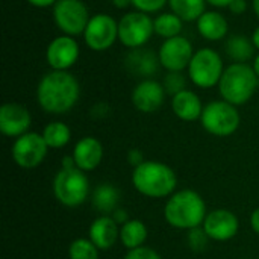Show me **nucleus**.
<instances>
[{
    "instance_id": "15",
    "label": "nucleus",
    "mask_w": 259,
    "mask_h": 259,
    "mask_svg": "<svg viewBox=\"0 0 259 259\" xmlns=\"http://www.w3.org/2000/svg\"><path fill=\"white\" fill-rule=\"evenodd\" d=\"M30 123H32V117L26 106L15 103V102L2 105V108H0V131L5 137L18 138V137L27 134Z\"/></svg>"
},
{
    "instance_id": "31",
    "label": "nucleus",
    "mask_w": 259,
    "mask_h": 259,
    "mask_svg": "<svg viewBox=\"0 0 259 259\" xmlns=\"http://www.w3.org/2000/svg\"><path fill=\"white\" fill-rule=\"evenodd\" d=\"M208 235L205 234L203 229L200 228H196V229H191L190 231V235H188V243H190V247L196 252H200L206 247V243H208Z\"/></svg>"
},
{
    "instance_id": "12",
    "label": "nucleus",
    "mask_w": 259,
    "mask_h": 259,
    "mask_svg": "<svg viewBox=\"0 0 259 259\" xmlns=\"http://www.w3.org/2000/svg\"><path fill=\"white\" fill-rule=\"evenodd\" d=\"M193 56H194L193 44L188 38L182 35L164 39L158 52L159 64L167 71H182L188 68Z\"/></svg>"
},
{
    "instance_id": "21",
    "label": "nucleus",
    "mask_w": 259,
    "mask_h": 259,
    "mask_svg": "<svg viewBox=\"0 0 259 259\" xmlns=\"http://www.w3.org/2000/svg\"><path fill=\"white\" fill-rule=\"evenodd\" d=\"M255 49L256 47H255L252 38H247V36L240 35V33L228 38L226 46H225L226 55L234 62H241V64H247L250 59H253Z\"/></svg>"
},
{
    "instance_id": "42",
    "label": "nucleus",
    "mask_w": 259,
    "mask_h": 259,
    "mask_svg": "<svg viewBox=\"0 0 259 259\" xmlns=\"http://www.w3.org/2000/svg\"><path fill=\"white\" fill-rule=\"evenodd\" d=\"M252 8H253V12L256 14V17L259 18V0H253L252 2Z\"/></svg>"
},
{
    "instance_id": "41",
    "label": "nucleus",
    "mask_w": 259,
    "mask_h": 259,
    "mask_svg": "<svg viewBox=\"0 0 259 259\" xmlns=\"http://www.w3.org/2000/svg\"><path fill=\"white\" fill-rule=\"evenodd\" d=\"M252 67H253V70H255L256 76L259 77V53L255 56V58H253V65H252Z\"/></svg>"
},
{
    "instance_id": "20",
    "label": "nucleus",
    "mask_w": 259,
    "mask_h": 259,
    "mask_svg": "<svg viewBox=\"0 0 259 259\" xmlns=\"http://www.w3.org/2000/svg\"><path fill=\"white\" fill-rule=\"evenodd\" d=\"M197 32L206 41H220L226 38L229 32V24L226 17L219 11H205L196 21Z\"/></svg>"
},
{
    "instance_id": "19",
    "label": "nucleus",
    "mask_w": 259,
    "mask_h": 259,
    "mask_svg": "<svg viewBox=\"0 0 259 259\" xmlns=\"http://www.w3.org/2000/svg\"><path fill=\"white\" fill-rule=\"evenodd\" d=\"M203 108L205 106L202 105L200 97L191 90H184V91L175 94L171 99V109H173L175 115L182 121L200 120Z\"/></svg>"
},
{
    "instance_id": "36",
    "label": "nucleus",
    "mask_w": 259,
    "mask_h": 259,
    "mask_svg": "<svg viewBox=\"0 0 259 259\" xmlns=\"http://www.w3.org/2000/svg\"><path fill=\"white\" fill-rule=\"evenodd\" d=\"M26 2L35 8H49V6H55L58 0H26Z\"/></svg>"
},
{
    "instance_id": "22",
    "label": "nucleus",
    "mask_w": 259,
    "mask_h": 259,
    "mask_svg": "<svg viewBox=\"0 0 259 259\" xmlns=\"http://www.w3.org/2000/svg\"><path fill=\"white\" fill-rule=\"evenodd\" d=\"M158 62H159V58L155 56L150 50H143V47L134 49L127 55V61H126L127 68L131 71H135V74H138V76L153 74Z\"/></svg>"
},
{
    "instance_id": "28",
    "label": "nucleus",
    "mask_w": 259,
    "mask_h": 259,
    "mask_svg": "<svg viewBox=\"0 0 259 259\" xmlns=\"http://www.w3.org/2000/svg\"><path fill=\"white\" fill-rule=\"evenodd\" d=\"M70 259H99V249L91 240L77 238L68 247Z\"/></svg>"
},
{
    "instance_id": "1",
    "label": "nucleus",
    "mask_w": 259,
    "mask_h": 259,
    "mask_svg": "<svg viewBox=\"0 0 259 259\" xmlns=\"http://www.w3.org/2000/svg\"><path fill=\"white\" fill-rule=\"evenodd\" d=\"M80 97V85L68 71L52 70L46 73L36 87V100L42 111L49 114H67Z\"/></svg>"
},
{
    "instance_id": "29",
    "label": "nucleus",
    "mask_w": 259,
    "mask_h": 259,
    "mask_svg": "<svg viewBox=\"0 0 259 259\" xmlns=\"http://www.w3.org/2000/svg\"><path fill=\"white\" fill-rule=\"evenodd\" d=\"M185 82H187V80H185V77L182 76L181 71H168V74L165 76L162 85H164V88H165V91H167L168 94L175 96V94H178V93L187 90V88H185V85H187Z\"/></svg>"
},
{
    "instance_id": "5",
    "label": "nucleus",
    "mask_w": 259,
    "mask_h": 259,
    "mask_svg": "<svg viewBox=\"0 0 259 259\" xmlns=\"http://www.w3.org/2000/svg\"><path fill=\"white\" fill-rule=\"evenodd\" d=\"M90 193V182L80 168L76 167L73 156H65L62 170H59L53 181V194L59 203L68 208L80 206Z\"/></svg>"
},
{
    "instance_id": "3",
    "label": "nucleus",
    "mask_w": 259,
    "mask_h": 259,
    "mask_svg": "<svg viewBox=\"0 0 259 259\" xmlns=\"http://www.w3.org/2000/svg\"><path fill=\"white\" fill-rule=\"evenodd\" d=\"M132 184L140 194L150 199H162L173 194L178 185V178L164 162L144 161L134 168Z\"/></svg>"
},
{
    "instance_id": "7",
    "label": "nucleus",
    "mask_w": 259,
    "mask_h": 259,
    "mask_svg": "<svg viewBox=\"0 0 259 259\" xmlns=\"http://www.w3.org/2000/svg\"><path fill=\"white\" fill-rule=\"evenodd\" d=\"M187 70H188L190 80L196 87L208 90L219 85L225 71V65L219 52L205 47L194 52V56Z\"/></svg>"
},
{
    "instance_id": "16",
    "label": "nucleus",
    "mask_w": 259,
    "mask_h": 259,
    "mask_svg": "<svg viewBox=\"0 0 259 259\" xmlns=\"http://www.w3.org/2000/svg\"><path fill=\"white\" fill-rule=\"evenodd\" d=\"M165 94L167 91L162 83L153 79H144L134 88L132 103L140 112L152 114L164 105Z\"/></svg>"
},
{
    "instance_id": "35",
    "label": "nucleus",
    "mask_w": 259,
    "mask_h": 259,
    "mask_svg": "<svg viewBox=\"0 0 259 259\" xmlns=\"http://www.w3.org/2000/svg\"><path fill=\"white\" fill-rule=\"evenodd\" d=\"M111 217L117 222V225H121V226H123L126 222H129V217H127L126 211H123V209H117Z\"/></svg>"
},
{
    "instance_id": "8",
    "label": "nucleus",
    "mask_w": 259,
    "mask_h": 259,
    "mask_svg": "<svg viewBox=\"0 0 259 259\" xmlns=\"http://www.w3.org/2000/svg\"><path fill=\"white\" fill-rule=\"evenodd\" d=\"M155 33L153 20L149 14L141 11L126 12L118 20V39L120 42L134 50L146 46Z\"/></svg>"
},
{
    "instance_id": "2",
    "label": "nucleus",
    "mask_w": 259,
    "mask_h": 259,
    "mask_svg": "<svg viewBox=\"0 0 259 259\" xmlns=\"http://www.w3.org/2000/svg\"><path fill=\"white\" fill-rule=\"evenodd\" d=\"M206 203L193 190H182L170 196L164 206L165 222L176 229L200 228L206 217Z\"/></svg>"
},
{
    "instance_id": "23",
    "label": "nucleus",
    "mask_w": 259,
    "mask_h": 259,
    "mask_svg": "<svg viewBox=\"0 0 259 259\" xmlns=\"http://www.w3.org/2000/svg\"><path fill=\"white\" fill-rule=\"evenodd\" d=\"M147 240V228L141 220H129L120 228V241L127 249H137L144 246Z\"/></svg>"
},
{
    "instance_id": "37",
    "label": "nucleus",
    "mask_w": 259,
    "mask_h": 259,
    "mask_svg": "<svg viewBox=\"0 0 259 259\" xmlns=\"http://www.w3.org/2000/svg\"><path fill=\"white\" fill-rule=\"evenodd\" d=\"M250 226H252V229L259 235V208H256L252 212V215H250Z\"/></svg>"
},
{
    "instance_id": "26",
    "label": "nucleus",
    "mask_w": 259,
    "mask_h": 259,
    "mask_svg": "<svg viewBox=\"0 0 259 259\" xmlns=\"http://www.w3.org/2000/svg\"><path fill=\"white\" fill-rule=\"evenodd\" d=\"M155 33L164 39L179 36L184 27V20L173 12H162L153 20Z\"/></svg>"
},
{
    "instance_id": "24",
    "label": "nucleus",
    "mask_w": 259,
    "mask_h": 259,
    "mask_svg": "<svg viewBox=\"0 0 259 259\" xmlns=\"http://www.w3.org/2000/svg\"><path fill=\"white\" fill-rule=\"evenodd\" d=\"M118 191L109 184H102L93 194V206L102 215H112L118 205Z\"/></svg>"
},
{
    "instance_id": "33",
    "label": "nucleus",
    "mask_w": 259,
    "mask_h": 259,
    "mask_svg": "<svg viewBox=\"0 0 259 259\" xmlns=\"http://www.w3.org/2000/svg\"><path fill=\"white\" fill-rule=\"evenodd\" d=\"M232 14H235V15H241V14H244L246 11H247V2L246 0H234L231 5H229V8H228Z\"/></svg>"
},
{
    "instance_id": "39",
    "label": "nucleus",
    "mask_w": 259,
    "mask_h": 259,
    "mask_svg": "<svg viewBox=\"0 0 259 259\" xmlns=\"http://www.w3.org/2000/svg\"><path fill=\"white\" fill-rule=\"evenodd\" d=\"M111 2L118 9H126L129 6H132V0H111Z\"/></svg>"
},
{
    "instance_id": "11",
    "label": "nucleus",
    "mask_w": 259,
    "mask_h": 259,
    "mask_svg": "<svg viewBox=\"0 0 259 259\" xmlns=\"http://www.w3.org/2000/svg\"><path fill=\"white\" fill-rule=\"evenodd\" d=\"M49 146L46 144L41 134L27 132L15 138L12 144V158L21 168H35L47 156Z\"/></svg>"
},
{
    "instance_id": "30",
    "label": "nucleus",
    "mask_w": 259,
    "mask_h": 259,
    "mask_svg": "<svg viewBox=\"0 0 259 259\" xmlns=\"http://www.w3.org/2000/svg\"><path fill=\"white\" fill-rule=\"evenodd\" d=\"M165 5H168V0H132V6L137 11L153 14L161 11Z\"/></svg>"
},
{
    "instance_id": "32",
    "label": "nucleus",
    "mask_w": 259,
    "mask_h": 259,
    "mask_svg": "<svg viewBox=\"0 0 259 259\" xmlns=\"http://www.w3.org/2000/svg\"><path fill=\"white\" fill-rule=\"evenodd\" d=\"M124 259H162V258H161V255H159L156 250H153V249H150V247H144V246H141V247H137V249L129 250Z\"/></svg>"
},
{
    "instance_id": "10",
    "label": "nucleus",
    "mask_w": 259,
    "mask_h": 259,
    "mask_svg": "<svg viewBox=\"0 0 259 259\" xmlns=\"http://www.w3.org/2000/svg\"><path fill=\"white\" fill-rule=\"evenodd\" d=\"M85 44L93 52H105L118 39V21L109 14H97L90 18L83 32Z\"/></svg>"
},
{
    "instance_id": "25",
    "label": "nucleus",
    "mask_w": 259,
    "mask_h": 259,
    "mask_svg": "<svg viewBox=\"0 0 259 259\" xmlns=\"http://www.w3.org/2000/svg\"><path fill=\"white\" fill-rule=\"evenodd\" d=\"M168 6L184 21H197L206 11V0H168Z\"/></svg>"
},
{
    "instance_id": "4",
    "label": "nucleus",
    "mask_w": 259,
    "mask_h": 259,
    "mask_svg": "<svg viewBox=\"0 0 259 259\" xmlns=\"http://www.w3.org/2000/svg\"><path fill=\"white\" fill-rule=\"evenodd\" d=\"M258 83L259 77L252 65L232 62L223 71L219 82V91L223 100L234 106H241L253 97Z\"/></svg>"
},
{
    "instance_id": "14",
    "label": "nucleus",
    "mask_w": 259,
    "mask_h": 259,
    "mask_svg": "<svg viewBox=\"0 0 259 259\" xmlns=\"http://www.w3.org/2000/svg\"><path fill=\"white\" fill-rule=\"evenodd\" d=\"M202 229L209 240L229 241L237 235L240 229V222L237 215L228 209H214L206 214Z\"/></svg>"
},
{
    "instance_id": "40",
    "label": "nucleus",
    "mask_w": 259,
    "mask_h": 259,
    "mask_svg": "<svg viewBox=\"0 0 259 259\" xmlns=\"http://www.w3.org/2000/svg\"><path fill=\"white\" fill-rule=\"evenodd\" d=\"M252 41H253L255 47L259 50V26L253 30V33H252Z\"/></svg>"
},
{
    "instance_id": "13",
    "label": "nucleus",
    "mask_w": 259,
    "mask_h": 259,
    "mask_svg": "<svg viewBox=\"0 0 259 259\" xmlns=\"http://www.w3.org/2000/svg\"><path fill=\"white\" fill-rule=\"evenodd\" d=\"M79 53V44L74 36L59 35L47 46L46 61L52 70L68 71L77 62Z\"/></svg>"
},
{
    "instance_id": "9",
    "label": "nucleus",
    "mask_w": 259,
    "mask_h": 259,
    "mask_svg": "<svg viewBox=\"0 0 259 259\" xmlns=\"http://www.w3.org/2000/svg\"><path fill=\"white\" fill-rule=\"evenodd\" d=\"M90 18L88 8L82 0H58L53 6V21L64 35H83Z\"/></svg>"
},
{
    "instance_id": "18",
    "label": "nucleus",
    "mask_w": 259,
    "mask_h": 259,
    "mask_svg": "<svg viewBox=\"0 0 259 259\" xmlns=\"http://www.w3.org/2000/svg\"><path fill=\"white\" fill-rule=\"evenodd\" d=\"M118 238L120 228L111 215H100L90 226V240L99 250L111 249Z\"/></svg>"
},
{
    "instance_id": "34",
    "label": "nucleus",
    "mask_w": 259,
    "mask_h": 259,
    "mask_svg": "<svg viewBox=\"0 0 259 259\" xmlns=\"http://www.w3.org/2000/svg\"><path fill=\"white\" fill-rule=\"evenodd\" d=\"M127 159H129L131 165H134V167H138L140 164H143V162H144L143 153H141L140 150H137V149H134V150H131V152H129Z\"/></svg>"
},
{
    "instance_id": "38",
    "label": "nucleus",
    "mask_w": 259,
    "mask_h": 259,
    "mask_svg": "<svg viewBox=\"0 0 259 259\" xmlns=\"http://www.w3.org/2000/svg\"><path fill=\"white\" fill-rule=\"evenodd\" d=\"M234 0H206V3H209L211 6H215V8H229V5Z\"/></svg>"
},
{
    "instance_id": "27",
    "label": "nucleus",
    "mask_w": 259,
    "mask_h": 259,
    "mask_svg": "<svg viewBox=\"0 0 259 259\" xmlns=\"http://www.w3.org/2000/svg\"><path fill=\"white\" fill-rule=\"evenodd\" d=\"M42 138L49 149H61L65 147L71 140L70 127L62 121H52L42 131Z\"/></svg>"
},
{
    "instance_id": "6",
    "label": "nucleus",
    "mask_w": 259,
    "mask_h": 259,
    "mask_svg": "<svg viewBox=\"0 0 259 259\" xmlns=\"http://www.w3.org/2000/svg\"><path fill=\"white\" fill-rule=\"evenodd\" d=\"M200 123L203 129L215 137H229L237 132L241 123L237 106L226 100L209 102L202 112Z\"/></svg>"
},
{
    "instance_id": "17",
    "label": "nucleus",
    "mask_w": 259,
    "mask_h": 259,
    "mask_svg": "<svg viewBox=\"0 0 259 259\" xmlns=\"http://www.w3.org/2000/svg\"><path fill=\"white\" fill-rule=\"evenodd\" d=\"M73 159L77 168L82 171H93L97 168L103 158V147L102 143L94 137L80 138L73 150Z\"/></svg>"
}]
</instances>
